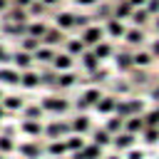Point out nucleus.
Listing matches in <instances>:
<instances>
[{"label":"nucleus","mask_w":159,"mask_h":159,"mask_svg":"<svg viewBox=\"0 0 159 159\" xmlns=\"http://www.w3.org/2000/svg\"><path fill=\"white\" fill-rule=\"evenodd\" d=\"M97 37H99V30H94V27H92V30H87V42H94Z\"/></svg>","instance_id":"f257e3e1"},{"label":"nucleus","mask_w":159,"mask_h":159,"mask_svg":"<svg viewBox=\"0 0 159 159\" xmlns=\"http://www.w3.org/2000/svg\"><path fill=\"white\" fill-rule=\"evenodd\" d=\"M149 10L157 12V10H159V0H152V2H149Z\"/></svg>","instance_id":"f03ea898"},{"label":"nucleus","mask_w":159,"mask_h":159,"mask_svg":"<svg viewBox=\"0 0 159 159\" xmlns=\"http://www.w3.org/2000/svg\"><path fill=\"white\" fill-rule=\"evenodd\" d=\"M77 2H82V5H92L94 0H77Z\"/></svg>","instance_id":"7ed1b4c3"},{"label":"nucleus","mask_w":159,"mask_h":159,"mask_svg":"<svg viewBox=\"0 0 159 159\" xmlns=\"http://www.w3.org/2000/svg\"><path fill=\"white\" fill-rule=\"evenodd\" d=\"M129 2H132V5H142L144 0H129Z\"/></svg>","instance_id":"20e7f679"},{"label":"nucleus","mask_w":159,"mask_h":159,"mask_svg":"<svg viewBox=\"0 0 159 159\" xmlns=\"http://www.w3.org/2000/svg\"><path fill=\"white\" fill-rule=\"evenodd\" d=\"M42 2H45V5H52V2H57V0H42Z\"/></svg>","instance_id":"39448f33"},{"label":"nucleus","mask_w":159,"mask_h":159,"mask_svg":"<svg viewBox=\"0 0 159 159\" xmlns=\"http://www.w3.org/2000/svg\"><path fill=\"white\" fill-rule=\"evenodd\" d=\"M2 7H5V0H0V10H2Z\"/></svg>","instance_id":"423d86ee"}]
</instances>
